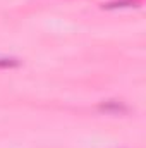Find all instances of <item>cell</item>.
<instances>
[{
  "instance_id": "6da1fadb",
  "label": "cell",
  "mask_w": 146,
  "mask_h": 148,
  "mask_svg": "<svg viewBox=\"0 0 146 148\" xmlns=\"http://www.w3.org/2000/svg\"><path fill=\"white\" fill-rule=\"evenodd\" d=\"M98 110L105 112V114H112V115H122V114H126L129 110V107L122 100L110 98V100H103V102L98 103Z\"/></svg>"
},
{
  "instance_id": "7a4b0ae2",
  "label": "cell",
  "mask_w": 146,
  "mask_h": 148,
  "mask_svg": "<svg viewBox=\"0 0 146 148\" xmlns=\"http://www.w3.org/2000/svg\"><path fill=\"white\" fill-rule=\"evenodd\" d=\"M23 62L17 57H10V55H0V69H14L19 67Z\"/></svg>"
}]
</instances>
